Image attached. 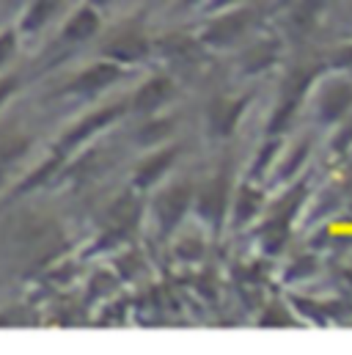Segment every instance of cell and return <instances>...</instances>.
Returning a JSON list of instances; mask_svg holds the SVG:
<instances>
[{
  "label": "cell",
  "mask_w": 352,
  "mask_h": 355,
  "mask_svg": "<svg viewBox=\"0 0 352 355\" xmlns=\"http://www.w3.org/2000/svg\"><path fill=\"white\" fill-rule=\"evenodd\" d=\"M121 105H113V107H105V110H96V113H91L86 116L83 121H78L75 127H69L61 138H58V144L53 146V152L58 155V157H67L69 152H75L80 144H86L91 135H96L102 127H107L110 121H116L118 116H121Z\"/></svg>",
  "instance_id": "1"
},
{
  "label": "cell",
  "mask_w": 352,
  "mask_h": 355,
  "mask_svg": "<svg viewBox=\"0 0 352 355\" xmlns=\"http://www.w3.org/2000/svg\"><path fill=\"white\" fill-rule=\"evenodd\" d=\"M118 78H121V69H118L116 61H99V64L83 69L80 75H75L61 89V94H69V96H94V94L107 89L110 83H116Z\"/></svg>",
  "instance_id": "2"
},
{
  "label": "cell",
  "mask_w": 352,
  "mask_h": 355,
  "mask_svg": "<svg viewBox=\"0 0 352 355\" xmlns=\"http://www.w3.org/2000/svg\"><path fill=\"white\" fill-rule=\"evenodd\" d=\"M30 138L22 132H3L0 135V190L8 187L11 174L19 168V163L25 160L28 149H30Z\"/></svg>",
  "instance_id": "3"
},
{
  "label": "cell",
  "mask_w": 352,
  "mask_h": 355,
  "mask_svg": "<svg viewBox=\"0 0 352 355\" xmlns=\"http://www.w3.org/2000/svg\"><path fill=\"white\" fill-rule=\"evenodd\" d=\"M61 3L64 0H25V6L19 11V19H17L19 36L22 33H39L55 17V11L61 8Z\"/></svg>",
  "instance_id": "4"
},
{
  "label": "cell",
  "mask_w": 352,
  "mask_h": 355,
  "mask_svg": "<svg viewBox=\"0 0 352 355\" xmlns=\"http://www.w3.org/2000/svg\"><path fill=\"white\" fill-rule=\"evenodd\" d=\"M99 31V14L91 8V6H83L78 8L61 28V39L69 42V44H78V42H86L94 33Z\"/></svg>",
  "instance_id": "5"
},
{
  "label": "cell",
  "mask_w": 352,
  "mask_h": 355,
  "mask_svg": "<svg viewBox=\"0 0 352 355\" xmlns=\"http://www.w3.org/2000/svg\"><path fill=\"white\" fill-rule=\"evenodd\" d=\"M102 53H105V58H110L116 64H130V61H138L146 55V42L135 33H121L110 44H105Z\"/></svg>",
  "instance_id": "6"
},
{
  "label": "cell",
  "mask_w": 352,
  "mask_h": 355,
  "mask_svg": "<svg viewBox=\"0 0 352 355\" xmlns=\"http://www.w3.org/2000/svg\"><path fill=\"white\" fill-rule=\"evenodd\" d=\"M187 201H190V187L187 184L171 187L163 196V201H160V223H163V229H174L179 223V218L184 215V209H187Z\"/></svg>",
  "instance_id": "7"
},
{
  "label": "cell",
  "mask_w": 352,
  "mask_h": 355,
  "mask_svg": "<svg viewBox=\"0 0 352 355\" xmlns=\"http://www.w3.org/2000/svg\"><path fill=\"white\" fill-rule=\"evenodd\" d=\"M248 22H251V14L248 11L223 17L218 25H212L206 31V42H212V44H231L234 39H240V33L248 28Z\"/></svg>",
  "instance_id": "8"
},
{
  "label": "cell",
  "mask_w": 352,
  "mask_h": 355,
  "mask_svg": "<svg viewBox=\"0 0 352 355\" xmlns=\"http://www.w3.org/2000/svg\"><path fill=\"white\" fill-rule=\"evenodd\" d=\"M311 80V75L308 72H300V75H294L292 78V83H289V89H286V94H283V102H281V107L275 110V116H272V124H270V130L272 132H278L286 121H289V116L294 113V105L300 102V94H303V89H306V83Z\"/></svg>",
  "instance_id": "9"
},
{
  "label": "cell",
  "mask_w": 352,
  "mask_h": 355,
  "mask_svg": "<svg viewBox=\"0 0 352 355\" xmlns=\"http://www.w3.org/2000/svg\"><path fill=\"white\" fill-rule=\"evenodd\" d=\"M171 94H174L171 80H166V78H155V80L143 83V89L135 94L132 107H135V110H155V107H160Z\"/></svg>",
  "instance_id": "10"
},
{
  "label": "cell",
  "mask_w": 352,
  "mask_h": 355,
  "mask_svg": "<svg viewBox=\"0 0 352 355\" xmlns=\"http://www.w3.org/2000/svg\"><path fill=\"white\" fill-rule=\"evenodd\" d=\"M174 160H176V149H168V152H160V155L149 157V160L138 168V174H135V184H138V187H149L152 182H157V179L163 177V171H166Z\"/></svg>",
  "instance_id": "11"
},
{
  "label": "cell",
  "mask_w": 352,
  "mask_h": 355,
  "mask_svg": "<svg viewBox=\"0 0 352 355\" xmlns=\"http://www.w3.org/2000/svg\"><path fill=\"white\" fill-rule=\"evenodd\" d=\"M350 105H352V91L347 89V86H336V89L328 91L325 99H322V119H325V121H333V119H339Z\"/></svg>",
  "instance_id": "12"
},
{
  "label": "cell",
  "mask_w": 352,
  "mask_h": 355,
  "mask_svg": "<svg viewBox=\"0 0 352 355\" xmlns=\"http://www.w3.org/2000/svg\"><path fill=\"white\" fill-rule=\"evenodd\" d=\"M223 201H226V182L215 179V182L206 187V193L201 196V209H204V215L212 218V220H218L220 212H223Z\"/></svg>",
  "instance_id": "13"
},
{
  "label": "cell",
  "mask_w": 352,
  "mask_h": 355,
  "mask_svg": "<svg viewBox=\"0 0 352 355\" xmlns=\"http://www.w3.org/2000/svg\"><path fill=\"white\" fill-rule=\"evenodd\" d=\"M19 31L17 25L14 28H0V69H6V64L14 58L17 47H19Z\"/></svg>",
  "instance_id": "14"
},
{
  "label": "cell",
  "mask_w": 352,
  "mask_h": 355,
  "mask_svg": "<svg viewBox=\"0 0 352 355\" xmlns=\"http://www.w3.org/2000/svg\"><path fill=\"white\" fill-rule=\"evenodd\" d=\"M22 89V80L17 72H3L0 69V110L17 96V91Z\"/></svg>",
  "instance_id": "15"
},
{
  "label": "cell",
  "mask_w": 352,
  "mask_h": 355,
  "mask_svg": "<svg viewBox=\"0 0 352 355\" xmlns=\"http://www.w3.org/2000/svg\"><path fill=\"white\" fill-rule=\"evenodd\" d=\"M256 209H259V196H256L254 190H243L240 204H237V220H240V223H243V220H248Z\"/></svg>",
  "instance_id": "16"
},
{
  "label": "cell",
  "mask_w": 352,
  "mask_h": 355,
  "mask_svg": "<svg viewBox=\"0 0 352 355\" xmlns=\"http://www.w3.org/2000/svg\"><path fill=\"white\" fill-rule=\"evenodd\" d=\"M306 149H308V144H300V146H297V152H294V157H292V160H289V163L283 166V177H289V174H292V171H294V168L300 166V160L306 157Z\"/></svg>",
  "instance_id": "17"
},
{
  "label": "cell",
  "mask_w": 352,
  "mask_h": 355,
  "mask_svg": "<svg viewBox=\"0 0 352 355\" xmlns=\"http://www.w3.org/2000/svg\"><path fill=\"white\" fill-rule=\"evenodd\" d=\"M251 58H254V61L248 64V69H259V67H264V64H270V61H272V47H270V50H259V53H256V55H251Z\"/></svg>",
  "instance_id": "18"
},
{
  "label": "cell",
  "mask_w": 352,
  "mask_h": 355,
  "mask_svg": "<svg viewBox=\"0 0 352 355\" xmlns=\"http://www.w3.org/2000/svg\"><path fill=\"white\" fill-rule=\"evenodd\" d=\"M336 61H339V64H352V47H350V50H342Z\"/></svg>",
  "instance_id": "19"
},
{
  "label": "cell",
  "mask_w": 352,
  "mask_h": 355,
  "mask_svg": "<svg viewBox=\"0 0 352 355\" xmlns=\"http://www.w3.org/2000/svg\"><path fill=\"white\" fill-rule=\"evenodd\" d=\"M220 3H229V0H215V6H220Z\"/></svg>",
  "instance_id": "20"
},
{
  "label": "cell",
  "mask_w": 352,
  "mask_h": 355,
  "mask_svg": "<svg viewBox=\"0 0 352 355\" xmlns=\"http://www.w3.org/2000/svg\"><path fill=\"white\" fill-rule=\"evenodd\" d=\"M91 3H99V6H102V3H107V0H91Z\"/></svg>",
  "instance_id": "21"
},
{
  "label": "cell",
  "mask_w": 352,
  "mask_h": 355,
  "mask_svg": "<svg viewBox=\"0 0 352 355\" xmlns=\"http://www.w3.org/2000/svg\"><path fill=\"white\" fill-rule=\"evenodd\" d=\"M187 3H193V0H187Z\"/></svg>",
  "instance_id": "22"
}]
</instances>
